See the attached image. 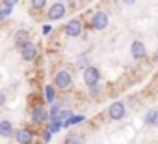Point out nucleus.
Segmentation results:
<instances>
[{"label": "nucleus", "mask_w": 158, "mask_h": 144, "mask_svg": "<svg viewBox=\"0 0 158 144\" xmlns=\"http://www.w3.org/2000/svg\"><path fill=\"white\" fill-rule=\"evenodd\" d=\"M84 83L88 84V86H95V84H99V79H101V71L97 69V67H93V65H88V67H84Z\"/></svg>", "instance_id": "1"}, {"label": "nucleus", "mask_w": 158, "mask_h": 144, "mask_svg": "<svg viewBox=\"0 0 158 144\" xmlns=\"http://www.w3.org/2000/svg\"><path fill=\"white\" fill-rule=\"evenodd\" d=\"M71 83H73V77H71V73H69L67 69H60L58 73H56V77H54V86H58L61 90L69 88Z\"/></svg>", "instance_id": "2"}, {"label": "nucleus", "mask_w": 158, "mask_h": 144, "mask_svg": "<svg viewBox=\"0 0 158 144\" xmlns=\"http://www.w3.org/2000/svg\"><path fill=\"white\" fill-rule=\"evenodd\" d=\"M108 26V13L106 11H95L91 17V28L93 30H104Z\"/></svg>", "instance_id": "3"}, {"label": "nucleus", "mask_w": 158, "mask_h": 144, "mask_svg": "<svg viewBox=\"0 0 158 144\" xmlns=\"http://www.w3.org/2000/svg\"><path fill=\"white\" fill-rule=\"evenodd\" d=\"M125 112H127V109H125V103H121V101H114V103L108 107V116H110L112 120H121V118H125Z\"/></svg>", "instance_id": "4"}, {"label": "nucleus", "mask_w": 158, "mask_h": 144, "mask_svg": "<svg viewBox=\"0 0 158 144\" xmlns=\"http://www.w3.org/2000/svg\"><path fill=\"white\" fill-rule=\"evenodd\" d=\"M32 120L35 124H47V122H50V110H47L45 107H34L32 109Z\"/></svg>", "instance_id": "5"}, {"label": "nucleus", "mask_w": 158, "mask_h": 144, "mask_svg": "<svg viewBox=\"0 0 158 144\" xmlns=\"http://www.w3.org/2000/svg\"><path fill=\"white\" fill-rule=\"evenodd\" d=\"M82 34V23L80 19H71L67 25H65V36L69 38H78Z\"/></svg>", "instance_id": "6"}, {"label": "nucleus", "mask_w": 158, "mask_h": 144, "mask_svg": "<svg viewBox=\"0 0 158 144\" xmlns=\"http://www.w3.org/2000/svg\"><path fill=\"white\" fill-rule=\"evenodd\" d=\"M13 43H15V47L21 51L24 45L30 43V32H28V30H17L15 36H13Z\"/></svg>", "instance_id": "7"}, {"label": "nucleus", "mask_w": 158, "mask_h": 144, "mask_svg": "<svg viewBox=\"0 0 158 144\" xmlns=\"http://www.w3.org/2000/svg\"><path fill=\"white\" fill-rule=\"evenodd\" d=\"M47 15H48V19H50V21H58V19H61V17L65 15V4H61V2L52 4Z\"/></svg>", "instance_id": "8"}, {"label": "nucleus", "mask_w": 158, "mask_h": 144, "mask_svg": "<svg viewBox=\"0 0 158 144\" xmlns=\"http://www.w3.org/2000/svg\"><path fill=\"white\" fill-rule=\"evenodd\" d=\"M35 56H37V49H35V45H34L32 41L21 49V58H23V60H26V62H32Z\"/></svg>", "instance_id": "9"}, {"label": "nucleus", "mask_w": 158, "mask_h": 144, "mask_svg": "<svg viewBox=\"0 0 158 144\" xmlns=\"http://www.w3.org/2000/svg\"><path fill=\"white\" fill-rule=\"evenodd\" d=\"M130 54H132V58H136V60H139V58H143L145 56V45L141 43V41H132V45H130Z\"/></svg>", "instance_id": "10"}, {"label": "nucleus", "mask_w": 158, "mask_h": 144, "mask_svg": "<svg viewBox=\"0 0 158 144\" xmlns=\"http://www.w3.org/2000/svg\"><path fill=\"white\" fill-rule=\"evenodd\" d=\"M15 137H17V142H19V144H30L32 138H34V135H32L28 129H21V131H17Z\"/></svg>", "instance_id": "11"}, {"label": "nucleus", "mask_w": 158, "mask_h": 144, "mask_svg": "<svg viewBox=\"0 0 158 144\" xmlns=\"http://www.w3.org/2000/svg\"><path fill=\"white\" fill-rule=\"evenodd\" d=\"M145 124L152 125V127H158V109H151L145 114Z\"/></svg>", "instance_id": "12"}, {"label": "nucleus", "mask_w": 158, "mask_h": 144, "mask_svg": "<svg viewBox=\"0 0 158 144\" xmlns=\"http://www.w3.org/2000/svg\"><path fill=\"white\" fill-rule=\"evenodd\" d=\"M0 135L6 137V138L13 135V125H11V122H8V120H2V122H0Z\"/></svg>", "instance_id": "13"}, {"label": "nucleus", "mask_w": 158, "mask_h": 144, "mask_svg": "<svg viewBox=\"0 0 158 144\" xmlns=\"http://www.w3.org/2000/svg\"><path fill=\"white\" fill-rule=\"evenodd\" d=\"M54 97H56V86H52V84L45 86V99H47V103H54Z\"/></svg>", "instance_id": "14"}, {"label": "nucleus", "mask_w": 158, "mask_h": 144, "mask_svg": "<svg viewBox=\"0 0 158 144\" xmlns=\"http://www.w3.org/2000/svg\"><path fill=\"white\" fill-rule=\"evenodd\" d=\"M65 144H82V137L78 133H69L65 137Z\"/></svg>", "instance_id": "15"}, {"label": "nucleus", "mask_w": 158, "mask_h": 144, "mask_svg": "<svg viewBox=\"0 0 158 144\" xmlns=\"http://www.w3.org/2000/svg\"><path fill=\"white\" fill-rule=\"evenodd\" d=\"M84 118H86V116H82V114H73V118H71L69 122H65L63 125H74V124H80V122H84Z\"/></svg>", "instance_id": "16"}, {"label": "nucleus", "mask_w": 158, "mask_h": 144, "mask_svg": "<svg viewBox=\"0 0 158 144\" xmlns=\"http://www.w3.org/2000/svg\"><path fill=\"white\" fill-rule=\"evenodd\" d=\"M60 112H61V105L52 103V107H50V118H58V116H60Z\"/></svg>", "instance_id": "17"}, {"label": "nucleus", "mask_w": 158, "mask_h": 144, "mask_svg": "<svg viewBox=\"0 0 158 144\" xmlns=\"http://www.w3.org/2000/svg\"><path fill=\"white\" fill-rule=\"evenodd\" d=\"M11 10H13V8H10V6H4L2 10H0V21H4V19H8V17L11 15Z\"/></svg>", "instance_id": "18"}, {"label": "nucleus", "mask_w": 158, "mask_h": 144, "mask_svg": "<svg viewBox=\"0 0 158 144\" xmlns=\"http://www.w3.org/2000/svg\"><path fill=\"white\" fill-rule=\"evenodd\" d=\"M30 4H32L34 10H43L45 4H47V0H30Z\"/></svg>", "instance_id": "19"}, {"label": "nucleus", "mask_w": 158, "mask_h": 144, "mask_svg": "<svg viewBox=\"0 0 158 144\" xmlns=\"http://www.w3.org/2000/svg\"><path fill=\"white\" fill-rule=\"evenodd\" d=\"M58 118H60V120H61V122H63V124H65V122H69V120H71V118H73V112H71V110H61V112H60V116H58Z\"/></svg>", "instance_id": "20"}, {"label": "nucleus", "mask_w": 158, "mask_h": 144, "mask_svg": "<svg viewBox=\"0 0 158 144\" xmlns=\"http://www.w3.org/2000/svg\"><path fill=\"white\" fill-rule=\"evenodd\" d=\"M17 2H19V0H2V4H4V6H10V8H13Z\"/></svg>", "instance_id": "21"}, {"label": "nucleus", "mask_w": 158, "mask_h": 144, "mask_svg": "<svg viewBox=\"0 0 158 144\" xmlns=\"http://www.w3.org/2000/svg\"><path fill=\"white\" fill-rule=\"evenodd\" d=\"M41 32H43V36H48V34H50V32H52V26H50V25H45V26H43V30H41Z\"/></svg>", "instance_id": "22"}, {"label": "nucleus", "mask_w": 158, "mask_h": 144, "mask_svg": "<svg viewBox=\"0 0 158 144\" xmlns=\"http://www.w3.org/2000/svg\"><path fill=\"white\" fill-rule=\"evenodd\" d=\"M50 137H52V131H50V129H47V131L43 133V140H45V142H48V140H50Z\"/></svg>", "instance_id": "23"}, {"label": "nucleus", "mask_w": 158, "mask_h": 144, "mask_svg": "<svg viewBox=\"0 0 158 144\" xmlns=\"http://www.w3.org/2000/svg\"><path fill=\"white\" fill-rule=\"evenodd\" d=\"M89 88H91V94H93V96H97V94H99V88H101V86H99V84H95V86H89Z\"/></svg>", "instance_id": "24"}, {"label": "nucleus", "mask_w": 158, "mask_h": 144, "mask_svg": "<svg viewBox=\"0 0 158 144\" xmlns=\"http://www.w3.org/2000/svg\"><path fill=\"white\" fill-rule=\"evenodd\" d=\"M4 103H6V96L2 94V96H0V105H4Z\"/></svg>", "instance_id": "25"}, {"label": "nucleus", "mask_w": 158, "mask_h": 144, "mask_svg": "<svg viewBox=\"0 0 158 144\" xmlns=\"http://www.w3.org/2000/svg\"><path fill=\"white\" fill-rule=\"evenodd\" d=\"M123 2H125V4H134L136 0H123Z\"/></svg>", "instance_id": "26"}, {"label": "nucleus", "mask_w": 158, "mask_h": 144, "mask_svg": "<svg viewBox=\"0 0 158 144\" xmlns=\"http://www.w3.org/2000/svg\"><path fill=\"white\" fill-rule=\"evenodd\" d=\"M154 62H158V52H156V54H154Z\"/></svg>", "instance_id": "27"}, {"label": "nucleus", "mask_w": 158, "mask_h": 144, "mask_svg": "<svg viewBox=\"0 0 158 144\" xmlns=\"http://www.w3.org/2000/svg\"><path fill=\"white\" fill-rule=\"evenodd\" d=\"M156 38H158V36H156Z\"/></svg>", "instance_id": "28"}]
</instances>
